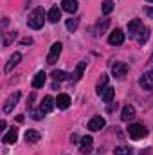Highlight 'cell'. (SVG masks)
Masks as SVG:
<instances>
[{
  "label": "cell",
  "mask_w": 153,
  "mask_h": 155,
  "mask_svg": "<svg viewBox=\"0 0 153 155\" xmlns=\"http://www.w3.org/2000/svg\"><path fill=\"white\" fill-rule=\"evenodd\" d=\"M43 22H45V13H43L41 7H36V9L29 15V18H27V25H29L31 29H34V31H38V29L43 27Z\"/></svg>",
  "instance_id": "1"
},
{
  "label": "cell",
  "mask_w": 153,
  "mask_h": 155,
  "mask_svg": "<svg viewBox=\"0 0 153 155\" xmlns=\"http://www.w3.org/2000/svg\"><path fill=\"white\" fill-rule=\"evenodd\" d=\"M128 135L132 139H142V137L148 135V128L144 124H141V123H132L128 126Z\"/></svg>",
  "instance_id": "2"
},
{
  "label": "cell",
  "mask_w": 153,
  "mask_h": 155,
  "mask_svg": "<svg viewBox=\"0 0 153 155\" xmlns=\"http://www.w3.org/2000/svg\"><path fill=\"white\" fill-rule=\"evenodd\" d=\"M61 49H63V45H61L60 41L52 43V47H50V51H49V54H47V63H49V65H54V63L58 61V58H60V54H61Z\"/></svg>",
  "instance_id": "3"
},
{
  "label": "cell",
  "mask_w": 153,
  "mask_h": 155,
  "mask_svg": "<svg viewBox=\"0 0 153 155\" xmlns=\"http://www.w3.org/2000/svg\"><path fill=\"white\" fill-rule=\"evenodd\" d=\"M20 96H22L20 92H15V94H11V96L7 97V101L4 103V112H5V114L13 112V108H15V107H16V103L20 101Z\"/></svg>",
  "instance_id": "4"
},
{
  "label": "cell",
  "mask_w": 153,
  "mask_h": 155,
  "mask_svg": "<svg viewBox=\"0 0 153 155\" xmlns=\"http://www.w3.org/2000/svg\"><path fill=\"white\" fill-rule=\"evenodd\" d=\"M105 124H106L105 117H101V116H94L92 119H90V121H88V130H90V132H97V130L105 128Z\"/></svg>",
  "instance_id": "5"
},
{
  "label": "cell",
  "mask_w": 153,
  "mask_h": 155,
  "mask_svg": "<svg viewBox=\"0 0 153 155\" xmlns=\"http://www.w3.org/2000/svg\"><path fill=\"white\" fill-rule=\"evenodd\" d=\"M128 74V65L126 63H114V67H112V76L117 78V79H122V78Z\"/></svg>",
  "instance_id": "6"
},
{
  "label": "cell",
  "mask_w": 153,
  "mask_h": 155,
  "mask_svg": "<svg viewBox=\"0 0 153 155\" xmlns=\"http://www.w3.org/2000/svg\"><path fill=\"white\" fill-rule=\"evenodd\" d=\"M141 29H142V22H141L139 18H133V20L128 24V35H130V38H135Z\"/></svg>",
  "instance_id": "7"
},
{
  "label": "cell",
  "mask_w": 153,
  "mask_h": 155,
  "mask_svg": "<svg viewBox=\"0 0 153 155\" xmlns=\"http://www.w3.org/2000/svg\"><path fill=\"white\" fill-rule=\"evenodd\" d=\"M141 87L144 88V90H151L153 88V71H148V72H144L142 76H141Z\"/></svg>",
  "instance_id": "8"
},
{
  "label": "cell",
  "mask_w": 153,
  "mask_h": 155,
  "mask_svg": "<svg viewBox=\"0 0 153 155\" xmlns=\"http://www.w3.org/2000/svg\"><path fill=\"white\" fill-rule=\"evenodd\" d=\"M124 41V33L121 31V29H115L110 33V36H108V43L110 45H121Z\"/></svg>",
  "instance_id": "9"
},
{
  "label": "cell",
  "mask_w": 153,
  "mask_h": 155,
  "mask_svg": "<svg viewBox=\"0 0 153 155\" xmlns=\"http://www.w3.org/2000/svg\"><path fill=\"white\" fill-rule=\"evenodd\" d=\"M92 144H94V139L90 137V135H85L83 139H81V144H79V152L81 153H90L92 152Z\"/></svg>",
  "instance_id": "10"
},
{
  "label": "cell",
  "mask_w": 153,
  "mask_h": 155,
  "mask_svg": "<svg viewBox=\"0 0 153 155\" xmlns=\"http://www.w3.org/2000/svg\"><path fill=\"white\" fill-rule=\"evenodd\" d=\"M56 107H58L60 110H67V108L70 107V97H69V94H58V97H56Z\"/></svg>",
  "instance_id": "11"
},
{
  "label": "cell",
  "mask_w": 153,
  "mask_h": 155,
  "mask_svg": "<svg viewBox=\"0 0 153 155\" xmlns=\"http://www.w3.org/2000/svg\"><path fill=\"white\" fill-rule=\"evenodd\" d=\"M16 139H18V130L13 126V128H9L7 132H5V135H4V143L5 144H13V143H16Z\"/></svg>",
  "instance_id": "12"
},
{
  "label": "cell",
  "mask_w": 153,
  "mask_h": 155,
  "mask_svg": "<svg viewBox=\"0 0 153 155\" xmlns=\"http://www.w3.org/2000/svg\"><path fill=\"white\" fill-rule=\"evenodd\" d=\"M54 103H56V101H54V97H52V96H45L40 107L43 108V112H45V114H49V112H52V110H54Z\"/></svg>",
  "instance_id": "13"
},
{
  "label": "cell",
  "mask_w": 153,
  "mask_h": 155,
  "mask_svg": "<svg viewBox=\"0 0 153 155\" xmlns=\"http://www.w3.org/2000/svg\"><path fill=\"white\" fill-rule=\"evenodd\" d=\"M20 60H22V54L20 52H15L11 58H9V61H7V65H5V72H11L18 63H20Z\"/></svg>",
  "instance_id": "14"
},
{
  "label": "cell",
  "mask_w": 153,
  "mask_h": 155,
  "mask_svg": "<svg viewBox=\"0 0 153 155\" xmlns=\"http://www.w3.org/2000/svg\"><path fill=\"white\" fill-rule=\"evenodd\" d=\"M45 81H47V74H45L43 71L36 72V76L33 79V88H41V87L45 85Z\"/></svg>",
  "instance_id": "15"
},
{
  "label": "cell",
  "mask_w": 153,
  "mask_h": 155,
  "mask_svg": "<svg viewBox=\"0 0 153 155\" xmlns=\"http://www.w3.org/2000/svg\"><path fill=\"white\" fill-rule=\"evenodd\" d=\"M61 9L67 13H76L77 11V2L76 0H63L61 2Z\"/></svg>",
  "instance_id": "16"
},
{
  "label": "cell",
  "mask_w": 153,
  "mask_h": 155,
  "mask_svg": "<svg viewBox=\"0 0 153 155\" xmlns=\"http://www.w3.org/2000/svg\"><path fill=\"white\" fill-rule=\"evenodd\" d=\"M135 117V108L132 107V105H126L124 108H122V116H121V119L122 121H132Z\"/></svg>",
  "instance_id": "17"
},
{
  "label": "cell",
  "mask_w": 153,
  "mask_h": 155,
  "mask_svg": "<svg viewBox=\"0 0 153 155\" xmlns=\"http://www.w3.org/2000/svg\"><path fill=\"white\" fill-rule=\"evenodd\" d=\"M106 85H108V76L106 74H103L101 79L97 81V87H96V92L99 94V96H103V92L106 90Z\"/></svg>",
  "instance_id": "18"
},
{
  "label": "cell",
  "mask_w": 153,
  "mask_h": 155,
  "mask_svg": "<svg viewBox=\"0 0 153 155\" xmlns=\"http://www.w3.org/2000/svg\"><path fill=\"white\" fill-rule=\"evenodd\" d=\"M60 16H61V9H60V7H50V11H49V15H47L49 22L56 24V22L60 20Z\"/></svg>",
  "instance_id": "19"
},
{
  "label": "cell",
  "mask_w": 153,
  "mask_h": 155,
  "mask_svg": "<svg viewBox=\"0 0 153 155\" xmlns=\"http://www.w3.org/2000/svg\"><path fill=\"white\" fill-rule=\"evenodd\" d=\"M50 78H54L56 81H65V79H70L72 74H69V72H65V71H52Z\"/></svg>",
  "instance_id": "20"
},
{
  "label": "cell",
  "mask_w": 153,
  "mask_h": 155,
  "mask_svg": "<svg viewBox=\"0 0 153 155\" xmlns=\"http://www.w3.org/2000/svg\"><path fill=\"white\" fill-rule=\"evenodd\" d=\"M150 38V29L148 27H142L141 31H139V36H137V41H139V45H144L146 41Z\"/></svg>",
  "instance_id": "21"
},
{
  "label": "cell",
  "mask_w": 153,
  "mask_h": 155,
  "mask_svg": "<svg viewBox=\"0 0 153 155\" xmlns=\"http://www.w3.org/2000/svg\"><path fill=\"white\" fill-rule=\"evenodd\" d=\"M25 141H27V143H38L40 134L36 130H27V132H25Z\"/></svg>",
  "instance_id": "22"
},
{
  "label": "cell",
  "mask_w": 153,
  "mask_h": 155,
  "mask_svg": "<svg viewBox=\"0 0 153 155\" xmlns=\"http://www.w3.org/2000/svg\"><path fill=\"white\" fill-rule=\"evenodd\" d=\"M85 69H86V63H85V61H79V63H77V67H76V71H74V74H72V78H74V79L77 81L79 78L83 76Z\"/></svg>",
  "instance_id": "23"
},
{
  "label": "cell",
  "mask_w": 153,
  "mask_h": 155,
  "mask_svg": "<svg viewBox=\"0 0 153 155\" xmlns=\"http://www.w3.org/2000/svg\"><path fill=\"white\" fill-rule=\"evenodd\" d=\"M114 96H115V90H114V88H110V87H106V90L103 92V96H101V97H103V101H105V103H110V101L114 99Z\"/></svg>",
  "instance_id": "24"
},
{
  "label": "cell",
  "mask_w": 153,
  "mask_h": 155,
  "mask_svg": "<svg viewBox=\"0 0 153 155\" xmlns=\"http://www.w3.org/2000/svg\"><path fill=\"white\" fill-rule=\"evenodd\" d=\"M114 11V2L112 0H105L103 2V15H110Z\"/></svg>",
  "instance_id": "25"
},
{
  "label": "cell",
  "mask_w": 153,
  "mask_h": 155,
  "mask_svg": "<svg viewBox=\"0 0 153 155\" xmlns=\"http://www.w3.org/2000/svg\"><path fill=\"white\" fill-rule=\"evenodd\" d=\"M65 25H67V31L74 33V31L77 29V18H69V20L65 22Z\"/></svg>",
  "instance_id": "26"
},
{
  "label": "cell",
  "mask_w": 153,
  "mask_h": 155,
  "mask_svg": "<svg viewBox=\"0 0 153 155\" xmlns=\"http://www.w3.org/2000/svg\"><path fill=\"white\" fill-rule=\"evenodd\" d=\"M16 35H18V33H15V31L7 33V35L4 36V45H5V47H7V45H11V43H13V40L16 38Z\"/></svg>",
  "instance_id": "27"
},
{
  "label": "cell",
  "mask_w": 153,
  "mask_h": 155,
  "mask_svg": "<svg viewBox=\"0 0 153 155\" xmlns=\"http://www.w3.org/2000/svg\"><path fill=\"white\" fill-rule=\"evenodd\" d=\"M115 155H132V150L130 148H126V146H117L114 150Z\"/></svg>",
  "instance_id": "28"
},
{
  "label": "cell",
  "mask_w": 153,
  "mask_h": 155,
  "mask_svg": "<svg viewBox=\"0 0 153 155\" xmlns=\"http://www.w3.org/2000/svg\"><path fill=\"white\" fill-rule=\"evenodd\" d=\"M31 116H33V119H36V121H40L41 117L45 116V112H43V108H41V107H38V108H34V110L31 112Z\"/></svg>",
  "instance_id": "29"
},
{
  "label": "cell",
  "mask_w": 153,
  "mask_h": 155,
  "mask_svg": "<svg viewBox=\"0 0 153 155\" xmlns=\"http://www.w3.org/2000/svg\"><path fill=\"white\" fill-rule=\"evenodd\" d=\"M106 25H108V20H103V22H99V24H97V31H99V33H103V31L106 29Z\"/></svg>",
  "instance_id": "30"
},
{
  "label": "cell",
  "mask_w": 153,
  "mask_h": 155,
  "mask_svg": "<svg viewBox=\"0 0 153 155\" xmlns=\"http://www.w3.org/2000/svg\"><path fill=\"white\" fill-rule=\"evenodd\" d=\"M144 13H146L148 16H151V18H153V7H150V5H144Z\"/></svg>",
  "instance_id": "31"
},
{
  "label": "cell",
  "mask_w": 153,
  "mask_h": 155,
  "mask_svg": "<svg viewBox=\"0 0 153 155\" xmlns=\"http://www.w3.org/2000/svg\"><path fill=\"white\" fill-rule=\"evenodd\" d=\"M22 43H25V45L29 43V45H31V43H33V40H31V38H24V40H22Z\"/></svg>",
  "instance_id": "32"
},
{
  "label": "cell",
  "mask_w": 153,
  "mask_h": 155,
  "mask_svg": "<svg viewBox=\"0 0 153 155\" xmlns=\"http://www.w3.org/2000/svg\"><path fill=\"white\" fill-rule=\"evenodd\" d=\"M16 123H24V116L20 114V116H16Z\"/></svg>",
  "instance_id": "33"
},
{
  "label": "cell",
  "mask_w": 153,
  "mask_h": 155,
  "mask_svg": "<svg viewBox=\"0 0 153 155\" xmlns=\"http://www.w3.org/2000/svg\"><path fill=\"white\" fill-rule=\"evenodd\" d=\"M70 141H72V143H77V141H79V137H77L76 134H74V135H72V137H70Z\"/></svg>",
  "instance_id": "34"
},
{
  "label": "cell",
  "mask_w": 153,
  "mask_h": 155,
  "mask_svg": "<svg viewBox=\"0 0 153 155\" xmlns=\"http://www.w3.org/2000/svg\"><path fill=\"white\" fill-rule=\"evenodd\" d=\"M146 2H150V4H153V0H146Z\"/></svg>",
  "instance_id": "35"
},
{
  "label": "cell",
  "mask_w": 153,
  "mask_h": 155,
  "mask_svg": "<svg viewBox=\"0 0 153 155\" xmlns=\"http://www.w3.org/2000/svg\"><path fill=\"white\" fill-rule=\"evenodd\" d=\"M150 60H153V54H151V58H150Z\"/></svg>",
  "instance_id": "36"
}]
</instances>
